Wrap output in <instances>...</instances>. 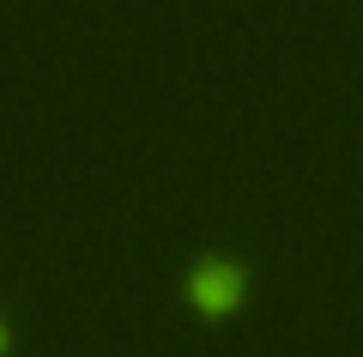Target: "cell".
I'll use <instances>...</instances> for the list:
<instances>
[{"label":"cell","mask_w":363,"mask_h":357,"mask_svg":"<svg viewBox=\"0 0 363 357\" xmlns=\"http://www.w3.org/2000/svg\"><path fill=\"white\" fill-rule=\"evenodd\" d=\"M182 297H188V309L200 321H230L248 303V267L230 255H200L188 267V279H182Z\"/></svg>","instance_id":"cell-1"},{"label":"cell","mask_w":363,"mask_h":357,"mask_svg":"<svg viewBox=\"0 0 363 357\" xmlns=\"http://www.w3.org/2000/svg\"><path fill=\"white\" fill-rule=\"evenodd\" d=\"M13 351V327H6V315H0V357Z\"/></svg>","instance_id":"cell-2"}]
</instances>
